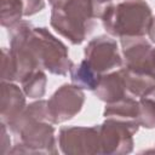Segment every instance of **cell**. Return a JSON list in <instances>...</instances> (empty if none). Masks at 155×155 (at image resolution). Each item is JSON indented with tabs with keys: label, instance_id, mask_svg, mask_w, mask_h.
Wrapping results in <instances>:
<instances>
[{
	"label": "cell",
	"instance_id": "16",
	"mask_svg": "<svg viewBox=\"0 0 155 155\" xmlns=\"http://www.w3.org/2000/svg\"><path fill=\"white\" fill-rule=\"evenodd\" d=\"M24 5L22 0H1L0 23L4 28H11L22 21Z\"/></svg>",
	"mask_w": 155,
	"mask_h": 155
},
{
	"label": "cell",
	"instance_id": "20",
	"mask_svg": "<svg viewBox=\"0 0 155 155\" xmlns=\"http://www.w3.org/2000/svg\"><path fill=\"white\" fill-rule=\"evenodd\" d=\"M65 0H48V2L51 4V6H57V5H61L62 2H64Z\"/></svg>",
	"mask_w": 155,
	"mask_h": 155
},
{
	"label": "cell",
	"instance_id": "19",
	"mask_svg": "<svg viewBox=\"0 0 155 155\" xmlns=\"http://www.w3.org/2000/svg\"><path fill=\"white\" fill-rule=\"evenodd\" d=\"M148 36H149L150 41L155 44V16H154L153 22L150 24V28H149V31H148Z\"/></svg>",
	"mask_w": 155,
	"mask_h": 155
},
{
	"label": "cell",
	"instance_id": "9",
	"mask_svg": "<svg viewBox=\"0 0 155 155\" xmlns=\"http://www.w3.org/2000/svg\"><path fill=\"white\" fill-rule=\"evenodd\" d=\"M124 68L142 74L155 76L154 47L144 38H122L120 39Z\"/></svg>",
	"mask_w": 155,
	"mask_h": 155
},
{
	"label": "cell",
	"instance_id": "10",
	"mask_svg": "<svg viewBox=\"0 0 155 155\" xmlns=\"http://www.w3.org/2000/svg\"><path fill=\"white\" fill-rule=\"evenodd\" d=\"M25 93L22 87L12 81H1L0 116L1 122L8 124L27 107Z\"/></svg>",
	"mask_w": 155,
	"mask_h": 155
},
{
	"label": "cell",
	"instance_id": "13",
	"mask_svg": "<svg viewBox=\"0 0 155 155\" xmlns=\"http://www.w3.org/2000/svg\"><path fill=\"white\" fill-rule=\"evenodd\" d=\"M69 74H70L71 84L80 87L81 90H87V91H94L102 78V75L96 73L86 63L85 59H82L78 64L73 63V65L69 69Z\"/></svg>",
	"mask_w": 155,
	"mask_h": 155
},
{
	"label": "cell",
	"instance_id": "18",
	"mask_svg": "<svg viewBox=\"0 0 155 155\" xmlns=\"http://www.w3.org/2000/svg\"><path fill=\"white\" fill-rule=\"evenodd\" d=\"M94 4H96V6L98 7V10H99V12L102 13V17H103V15L105 13V11L113 5V0H92ZM102 19V18H101Z\"/></svg>",
	"mask_w": 155,
	"mask_h": 155
},
{
	"label": "cell",
	"instance_id": "14",
	"mask_svg": "<svg viewBox=\"0 0 155 155\" xmlns=\"http://www.w3.org/2000/svg\"><path fill=\"white\" fill-rule=\"evenodd\" d=\"M139 126L151 130L155 128V85L138 98Z\"/></svg>",
	"mask_w": 155,
	"mask_h": 155
},
{
	"label": "cell",
	"instance_id": "17",
	"mask_svg": "<svg viewBox=\"0 0 155 155\" xmlns=\"http://www.w3.org/2000/svg\"><path fill=\"white\" fill-rule=\"evenodd\" d=\"M7 125L5 122H1V151L2 154L10 153V145H11V139L7 133Z\"/></svg>",
	"mask_w": 155,
	"mask_h": 155
},
{
	"label": "cell",
	"instance_id": "7",
	"mask_svg": "<svg viewBox=\"0 0 155 155\" xmlns=\"http://www.w3.org/2000/svg\"><path fill=\"white\" fill-rule=\"evenodd\" d=\"M58 145L65 155L101 154L99 125L96 126H64L58 132Z\"/></svg>",
	"mask_w": 155,
	"mask_h": 155
},
{
	"label": "cell",
	"instance_id": "6",
	"mask_svg": "<svg viewBox=\"0 0 155 155\" xmlns=\"http://www.w3.org/2000/svg\"><path fill=\"white\" fill-rule=\"evenodd\" d=\"M84 59L99 75L117 70L124 65L117 42L110 35H99L90 40L84 50Z\"/></svg>",
	"mask_w": 155,
	"mask_h": 155
},
{
	"label": "cell",
	"instance_id": "2",
	"mask_svg": "<svg viewBox=\"0 0 155 155\" xmlns=\"http://www.w3.org/2000/svg\"><path fill=\"white\" fill-rule=\"evenodd\" d=\"M102 13L92 0H65L53 6L51 11V27L71 45L82 44L96 27V19Z\"/></svg>",
	"mask_w": 155,
	"mask_h": 155
},
{
	"label": "cell",
	"instance_id": "8",
	"mask_svg": "<svg viewBox=\"0 0 155 155\" xmlns=\"http://www.w3.org/2000/svg\"><path fill=\"white\" fill-rule=\"evenodd\" d=\"M84 103V90L74 84L62 85L47 101V108L52 122L57 125L71 120L81 111Z\"/></svg>",
	"mask_w": 155,
	"mask_h": 155
},
{
	"label": "cell",
	"instance_id": "21",
	"mask_svg": "<svg viewBox=\"0 0 155 155\" xmlns=\"http://www.w3.org/2000/svg\"><path fill=\"white\" fill-rule=\"evenodd\" d=\"M154 59H155V47H154Z\"/></svg>",
	"mask_w": 155,
	"mask_h": 155
},
{
	"label": "cell",
	"instance_id": "5",
	"mask_svg": "<svg viewBox=\"0 0 155 155\" xmlns=\"http://www.w3.org/2000/svg\"><path fill=\"white\" fill-rule=\"evenodd\" d=\"M139 124L133 121L105 117L99 125L101 154L124 155L133 150V136L139 130Z\"/></svg>",
	"mask_w": 155,
	"mask_h": 155
},
{
	"label": "cell",
	"instance_id": "3",
	"mask_svg": "<svg viewBox=\"0 0 155 155\" xmlns=\"http://www.w3.org/2000/svg\"><path fill=\"white\" fill-rule=\"evenodd\" d=\"M153 18L151 7L145 0H125L108 8L102 23L113 38H138L148 35Z\"/></svg>",
	"mask_w": 155,
	"mask_h": 155
},
{
	"label": "cell",
	"instance_id": "4",
	"mask_svg": "<svg viewBox=\"0 0 155 155\" xmlns=\"http://www.w3.org/2000/svg\"><path fill=\"white\" fill-rule=\"evenodd\" d=\"M29 47L41 69L65 76L73 65L68 47L45 27H34L28 34Z\"/></svg>",
	"mask_w": 155,
	"mask_h": 155
},
{
	"label": "cell",
	"instance_id": "12",
	"mask_svg": "<svg viewBox=\"0 0 155 155\" xmlns=\"http://www.w3.org/2000/svg\"><path fill=\"white\" fill-rule=\"evenodd\" d=\"M138 114H139L138 98L130 96L124 97L113 103H105V108L103 111L104 117H113V119L133 121V122H138Z\"/></svg>",
	"mask_w": 155,
	"mask_h": 155
},
{
	"label": "cell",
	"instance_id": "1",
	"mask_svg": "<svg viewBox=\"0 0 155 155\" xmlns=\"http://www.w3.org/2000/svg\"><path fill=\"white\" fill-rule=\"evenodd\" d=\"M17 137V143L10 154H52L56 155L57 139L51 120L47 101L39 99L28 104L22 113L6 124Z\"/></svg>",
	"mask_w": 155,
	"mask_h": 155
},
{
	"label": "cell",
	"instance_id": "15",
	"mask_svg": "<svg viewBox=\"0 0 155 155\" xmlns=\"http://www.w3.org/2000/svg\"><path fill=\"white\" fill-rule=\"evenodd\" d=\"M47 76L44 69H36L21 81V87L27 97L31 99H40L46 93Z\"/></svg>",
	"mask_w": 155,
	"mask_h": 155
},
{
	"label": "cell",
	"instance_id": "11",
	"mask_svg": "<svg viewBox=\"0 0 155 155\" xmlns=\"http://www.w3.org/2000/svg\"><path fill=\"white\" fill-rule=\"evenodd\" d=\"M93 93L99 101L104 103H113L124 97H127L128 93L122 69L120 68L102 75Z\"/></svg>",
	"mask_w": 155,
	"mask_h": 155
}]
</instances>
